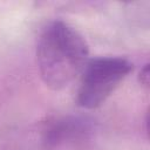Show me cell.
I'll return each mask as SVG.
<instances>
[{
	"label": "cell",
	"instance_id": "cell-1",
	"mask_svg": "<svg viewBox=\"0 0 150 150\" xmlns=\"http://www.w3.org/2000/svg\"><path fill=\"white\" fill-rule=\"evenodd\" d=\"M89 48L84 38L62 20L48 23L38 41L36 61L40 76L53 90L67 87L82 73Z\"/></svg>",
	"mask_w": 150,
	"mask_h": 150
},
{
	"label": "cell",
	"instance_id": "cell-2",
	"mask_svg": "<svg viewBox=\"0 0 150 150\" xmlns=\"http://www.w3.org/2000/svg\"><path fill=\"white\" fill-rule=\"evenodd\" d=\"M132 70V63L118 56L88 60L77 90V104L84 109L100 107Z\"/></svg>",
	"mask_w": 150,
	"mask_h": 150
},
{
	"label": "cell",
	"instance_id": "cell-3",
	"mask_svg": "<svg viewBox=\"0 0 150 150\" xmlns=\"http://www.w3.org/2000/svg\"><path fill=\"white\" fill-rule=\"evenodd\" d=\"M141 82L145 86H148V83H149V67L148 66H145L141 73Z\"/></svg>",
	"mask_w": 150,
	"mask_h": 150
}]
</instances>
